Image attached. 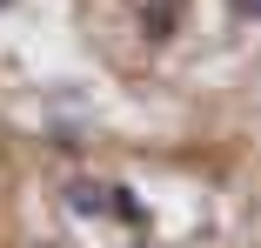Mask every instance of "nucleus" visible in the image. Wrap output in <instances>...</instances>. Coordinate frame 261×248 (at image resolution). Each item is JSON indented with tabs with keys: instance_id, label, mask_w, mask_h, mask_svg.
Returning a JSON list of instances; mask_svg holds the SVG:
<instances>
[{
	"instance_id": "obj_1",
	"label": "nucleus",
	"mask_w": 261,
	"mask_h": 248,
	"mask_svg": "<svg viewBox=\"0 0 261 248\" xmlns=\"http://www.w3.org/2000/svg\"><path fill=\"white\" fill-rule=\"evenodd\" d=\"M67 208H74V215H94V221L114 215V181H74V188H67Z\"/></svg>"
},
{
	"instance_id": "obj_2",
	"label": "nucleus",
	"mask_w": 261,
	"mask_h": 248,
	"mask_svg": "<svg viewBox=\"0 0 261 248\" xmlns=\"http://www.w3.org/2000/svg\"><path fill=\"white\" fill-rule=\"evenodd\" d=\"M141 34H147V40H168V34H174V7H168V0H154V7L141 14Z\"/></svg>"
},
{
	"instance_id": "obj_3",
	"label": "nucleus",
	"mask_w": 261,
	"mask_h": 248,
	"mask_svg": "<svg viewBox=\"0 0 261 248\" xmlns=\"http://www.w3.org/2000/svg\"><path fill=\"white\" fill-rule=\"evenodd\" d=\"M114 215H121V221H134V228L147 221V208H141V194H134V188H121V181H114Z\"/></svg>"
},
{
	"instance_id": "obj_4",
	"label": "nucleus",
	"mask_w": 261,
	"mask_h": 248,
	"mask_svg": "<svg viewBox=\"0 0 261 248\" xmlns=\"http://www.w3.org/2000/svg\"><path fill=\"white\" fill-rule=\"evenodd\" d=\"M234 14H261V0H234Z\"/></svg>"
},
{
	"instance_id": "obj_5",
	"label": "nucleus",
	"mask_w": 261,
	"mask_h": 248,
	"mask_svg": "<svg viewBox=\"0 0 261 248\" xmlns=\"http://www.w3.org/2000/svg\"><path fill=\"white\" fill-rule=\"evenodd\" d=\"M0 7H7V0H0Z\"/></svg>"
}]
</instances>
